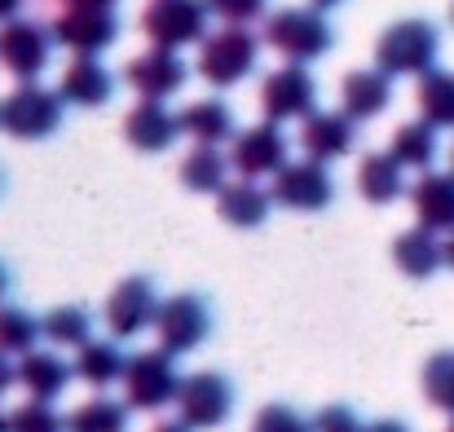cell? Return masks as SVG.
I'll return each mask as SVG.
<instances>
[{
    "mask_svg": "<svg viewBox=\"0 0 454 432\" xmlns=\"http://www.w3.org/2000/svg\"><path fill=\"white\" fill-rule=\"evenodd\" d=\"M442 58V31L428 18H402L375 40V67L388 75H428Z\"/></svg>",
    "mask_w": 454,
    "mask_h": 432,
    "instance_id": "obj_1",
    "label": "cell"
},
{
    "mask_svg": "<svg viewBox=\"0 0 454 432\" xmlns=\"http://www.w3.org/2000/svg\"><path fill=\"white\" fill-rule=\"evenodd\" d=\"M261 62V35L230 22L221 31H212L199 49V75L212 84V89H234L243 84Z\"/></svg>",
    "mask_w": 454,
    "mask_h": 432,
    "instance_id": "obj_2",
    "label": "cell"
},
{
    "mask_svg": "<svg viewBox=\"0 0 454 432\" xmlns=\"http://www.w3.org/2000/svg\"><path fill=\"white\" fill-rule=\"evenodd\" d=\"M62 111H67L62 93H53L35 80H22L9 98H0V133H9L18 142L53 137L62 129Z\"/></svg>",
    "mask_w": 454,
    "mask_h": 432,
    "instance_id": "obj_3",
    "label": "cell"
},
{
    "mask_svg": "<svg viewBox=\"0 0 454 432\" xmlns=\"http://www.w3.org/2000/svg\"><path fill=\"white\" fill-rule=\"evenodd\" d=\"M265 44L278 49L287 62H317L322 53H331L335 31L326 22V9L309 4V9H278L265 18Z\"/></svg>",
    "mask_w": 454,
    "mask_h": 432,
    "instance_id": "obj_4",
    "label": "cell"
},
{
    "mask_svg": "<svg viewBox=\"0 0 454 432\" xmlns=\"http://www.w3.org/2000/svg\"><path fill=\"white\" fill-rule=\"evenodd\" d=\"M207 18H212L207 0H151L142 9V31L151 44L185 49L207 40Z\"/></svg>",
    "mask_w": 454,
    "mask_h": 432,
    "instance_id": "obj_5",
    "label": "cell"
},
{
    "mask_svg": "<svg viewBox=\"0 0 454 432\" xmlns=\"http://www.w3.org/2000/svg\"><path fill=\"white\" fill-rule=\"evenodd\" d=\"M176 415L194 432L221 428L234 415V384L221 371H194V375H185L181 380V393H176Z\"/></svg>",
    "mask_w": 454,
    "mask_h": 432,
    "instance_id": "obj_6",
    "label": "cell"
},
{
    "mask_svg": "<svg viewBox=\"0 0 454 432\" xmlns=\"http://www.w3.org/2000/svg\"><path fill=\"white\" fill-rule=\"evenodd\" d=\"M176 353H168L163 344L146 349L137 357H129V371H124V393H129V406L137 411H159L168 402H176L181 393V375H176Z\"/></svg>",
    "mask_w": 454,
    "mask_h": 432,
    "instance_id": "obj_7",
    "label": "cell"
},
{
    "mask_svg": "<svg viewBox=\"0 0 454 432\" xmlns=\"http://www.w3.org/2000/svg\"><path fill=\"white\" fill-rule=\"evenodd\" d=\"M154 331H159V344L168 353H194L207 340V331H212V309H207V300L199 291H176V295H168L159 304Z\"/></svg>",
    "mask_w": 454,
    "mask_h": 432,
    "instance_id": "obj_8",
    "label": "cell"
},
{
    "mask_svg": "<svg viewBox=\"0 0 454 432\" xmlns=\"http://www.w3.org/2000/svg\"><path fill=\"white\" fill-rule=\"evenodd\" d=\"M53 27L27 22V18H9L0 22V67L18 80H40L49 58H53Z\"/></svg>",
    "mask_w": 454,
    "mask_h": 432,
    "instance_id": "obj_9",
    "label": "cell"
},
{
    "mask_svg": "<svg viewBox=\"0 0 454 432\" xmlns=\"http://www.w3.org/2000/svg\"><path fill=\"white\" fill-rule=\"evenodd\" d=\"M261 106L265 120L274 124H292V120H309L317 111V80L309 75L304 62H287L274 75H265L261 84Z\"/></svg>",
    "mask_w": 454,
    "mask_h": 432,
    "instance_id": "obj_10",
    "label": "cell"
},
{
    "mask_svg": "<svg viewBox=\"0 0 454 432\" xmlns=\"http://www.w3.org/2000/svg\"><path fill=\"white\" fill-rule=\"evenodd\" d=\"M274 203L278 208H292V212H322L335 203V181L326 172L322 159H301V163H283L274 172V185H270Z\"/></svg>",
    "mask_w": 454,
    "mask_h": 432,
    "instance_id": "obj_11",
    "label": "cell"
},
{
    "mask_svg": "<svg viewBox=\"0 0 454 432\" xmlns=\"http://www.w3.org/2000/svg\"><path fill=\"white\" fill-rule=\"evenodd\" d=\"M159 291H154V279L146 274H133V279H124L120 287L111 291V300H106V326H111V335H120V340H133V335H142L146 326L159 322Z\"/></svg>",
    "mask_w": 454,
    "mask_h": 432,
    "instance_id": "obj_12",
    "label": "cell"
},
{
    "mask_svg": "<svg viewBox=\"0 0 454 432\" xmlns=\"http://www.w3.org/2000/svg\"><path fill=\"white\" fill-rule=\"evenodd\" d=\"M53 40L71 53H102L120 40V18L115 9H62L53 22Z\"/></svg>",
    "mask_w": 454,
    "mask_h": 432,
    "instance_id": "obj_13",
    "label": "cell"
},
{
    "mask_svg": "<svg viewBox=\"0 0 454 432\" xmlns=\"http://www.w3.org/2000/svg\"><path fill=\"white\" fill-rule=\"evenodd\" d=\"M230 163H234L239 177H252V181L256 177H274L287 163V137H283V129L274 120H265V124L239 133L234 150H230Z\"/></svg>",
    "mask_w": 454,
    "mask_h": 432,
    "instance_id": "obj_14",
    "label": "cell"
},
{
    "mask_svg": "<svg viewBox=\"0 0 454 432\" xmlns=\"http://www.w3.org/2000/svg\"><path fill=\"white\" fill-rule=\"evenodd\" d=\"M185 80H190L185 58L176 49H163V44H154L151 53H142V58L129 62V84L142 98H154V102H168L172 93H181Z\"/></svg>",
    "mask_w": 454,
    "mask_h": 432,
    "instance_id": "obj_15",
    "label": "cell"
},
{
    "mask_svg": "<svg viewBox=\"0 0 454 432\" xmlns=\"http://www.w3.org/2000/svg\"><path fill=\"white\" fill-rule=\"evenodd\" d=\"M301 145L309 159H322V163H331V159H344L353 142H357V120L348 115V111H313L309 120H301Z\"/></svg>",
    "mask_w": 454,
    "mask_h": 432,
    "instance_id": "obj_16",
    "label": "cell"
},
{
    "mask_svg": "<svg viewBox=\"0 0 454 432\" xmlns=\"http://www.w3.org/2000/svg\"><path fill=\"white\" fill-rule=\"evenodd\" d=\"M176 137H181V120H176L163 102H154V98H142V102L124 115V142L133 145V150H142V154H159V150H168Z\"/></svg>",
    "mask_w": 454,
    "mask_h": 432,
    "instance_id": "obj_17",
    "label": "cell"
},
{
    "mask_svg": "<svg viewBox=\"0 0 454 432\" xmlns=\"http://www.w3.org/2000/svg\"><path fill=\"white\" fill-rule=\"evenodd\" d=\"M340 102H344V111L357 124H366V120H375V115L388 111V102H393V75L380 71V67L348 71L344 84H340Z\"/></svg>",
    "mask_w": 454,
    "mask_h": 432,
    "instance_id": "obj_18",
    "label": "cell"
},
{
    "mask_svg": "<svg viewBox=\"0 0 454 432\" xmlns=\"http://www.w3.org/2000/svg\"><path fill=\"white\" fill-rule=\"evenodd\" d=\"M58 93L67 98V106H106L111 93H115V75L93 58V53H75V62L62 71V84Z\"/></svg>",
    "mask_w": 454,
    "mask_h": 432,
    "instance_id": "obj_19",
    "label": "cell"
},
{
    "mask_svg": "<svg viewBox=\"0 0 454 432\" xmlns=\"http://www.w3.org/2000/svg\"><path fill=\"white\" fill-rule=\"evenodd\" d=\"M216 212H221V221L234 225V230H256V225L270 221V212H274V194L261 190L252 177H239V181H225V185H221Z\"/></svg>",
    "mask_w": 454,
    "mask_h": 432,
    "instance_id": "obj_20",
    "label": "cell"
},
{
    "mask_svg": "<svg viewBox=\"0 0 454 432\" xmlns=\"http://www.w3.org/2000/svg\"><path fill=\"white\" fill-rule=\"evenodd\" d=\"M393 265H397L406 279L424 283V279H433V274L446 265V243H442L437 230H428V225L402 230V234L393 239Z\"/></svg>",
    "mask_w": 454,
    "mask_h": 432,
    "instance_id": "obj_21",
    "label": "cell"
},
{
    "mask_svg": "<svg viewBox=\"0 0 454 432\" xmlns=\"http://www.w3.org/2000/svg\"><path fill=\"white\" fill-rule=\"evenodd\" d=\"M411 208L419 216V225L450 234L454 230V172H424L411 185Z\"/></svg>",
    "mask_w": 454,
    "mask_h": 432,
    "instance_id": "obj_22",
    "label": "cell"
},
{
    "mask_svg": "<svg viewBox=\"0 0 454 432\" xmlns=\"http://www.w3.org/2000/svg\"><path fill=\"white\" fill-rule=\"evenodd\" d=\"M71 375H75V366H67L58 353H44V349H31V353H22V362H18V384H22L31 397H44V402L62 397V389L71 384Z\"/></svg>",
    "mask_w": 454,
    "mask_h": 432,
    "instance_id": "obj_23",
    "label": "cell"
},
{
    "mask_svg": "<svg viewBox=\"0 0 454 432\" xmlns=\"http://www.w3.org/2000/svg\"><path fill=\"white\" fill-rule=\"evenodd\" d=\"M181 133L194 137L199 145H221V142H234V111L221 102V98H203V102H190L181 115Z\"/></svg>",
    "mask_w": 454,
    "mask_h": 432,
    "instance_id": "obj_24",
    "label": "cell"
},
{
    "mask_svg": "<svg viewBox=\"0 0 454 432\" xmlns=\"http://www.w3.org/2000/svg\"><path fill=\"white\" fill-rule=\"evenodd\" d=\"M402 190H406V177H402V163L393 159V150L388 154H362V163H357V194L366 203L384 208V203L402 199Z\"/></svg>",
    "mask_w": 454,
    "mask_h": 432,
    "instance_id": "obj_25",
    "label": "cell"
},
{
    "mask_svg": "<svg viewBox=\"0 0 454 432\" xmlns=\"http://www.w3.org/2000/svg\"><path fill=\"white\" fill-rule=\"evenodd\" d=\"M124 371H129V357L111 340H89L75 353V375L84 384H93V389H111L115 380H124Z\"/></svg>",
    "mask_w": 454,
    "mask_h": 432,
    "instance_id": "obj_26",
    "label": "cell"
},
{
    "mask_svg": "<svg viewBox=\"0 0 454 432\" xmlns=\"http://www.w3.org/2000/svg\"><path fill=\"white\" fill-rule=\"evenodd\" d=\"M230 154H221V145H194L181 163V185L194 194H221V185L230 181Z\"/></svg>",
    "mask_w": 454,
    "mask_h": 432,
    "instance_id": "obj_27",
    "label": "cell"
},
{
    "mask_svg": "<svg viewBox=\"0 0 454 432\" xmlns=\"http://www.w3.org/2000/svg\"><path fill=\"white\" fill-rule=\"evenodd\" d=\"M393 159L402 163V168H415V172H428L433 163H437V129L419 115V120H411V124H402L397 133H393Z\"/></svg>",
    "mask_w": 454,
    "mask_h": 432,
    "instance_id": "obj_28",
    "label": "cell"
},
{
    "mask_svg": "<svg viewBox=\"0 0 454 432\" xmlns=\"http://www.w3.org/2000/svg\"><path fill=\"white\" fill-rule=\"evenodd\" d=\"M419 115L433 124V129H454V71H428L419 75Z\"/></svg>",
    "mask_w": 454,
    "mask_h": 432,
    "instance_id": "obj_29",
    "label": "cell"
},
{
    "mask_svg": "<svg viewBox=\"0 0 454 432\" xmlns=\"http://www.w3.org/2000/svg\"><path fill=\"white\" fill-rule=\"evenodd\" d=\"M40 326H44V340H49V344H62V349H80V344L93 340V318H89L80 304H58V309H49V313L40 318Z\"/></svg>",
    "mask_w": 454,
    "mask_h": 432,
    "instance_id": "obj_30",
    "label": "cell"
},
{
    "mask_svg": "<svg viewBox=\"0 0 454 432\" xmlns=\"http://www.w3.org/2000/svg\"><path fill=\"white\" fill-rule=\"evenodd\" d=\"M67 432H129V402L93 397L67 420Z\"/></svg>",
    "mask_w": 454,
    "mask_h": 432,
    "instance_id": "obj_31",
    "label": "cell"
},
{
    "mask_svg": "<svg viewBox=\"0 0 454 432\" xmlns=\"http://www.w3.org/2000/svg\"><path fill=\"white\" fill-rule=\"evenodd\" d=\"M35 340H44L40 318L18 309V304H0V349L4 353H31Z\"/></svg>",
    "mask_w": 454,
    "mask_h": 432,
    "instance_id": "obj_32",
    "label": "cell"
},
{
    "mask_svg": "<svg viewBox=\"0 0 454 432\" xmlns=\"http://www.w3.org/2000/svg\"><path fill=\"white\" fill-rule=\"evenodd\" d=\"M424 397L454 420V349L433 353V357L424 362Z\"/></svg>",
    "mask_w": 454,
    "mask_h": 432,
    "instance_id": "obj_33",
    "label": "cell"
},
{
    "mask_svg": "<svg viewBox=\"0 0 454 432\" xmlns=\"http://www.w3.org/2000/svg\"><path fill=\"white\" fill-rule=\"evenodd\" d=\"M9 432H67V420L44 397H31L9 415Z\"/></svg>",
    "mask_w": 454,
    "mask_h": 432,
    "instance_id": "obj_34",
    "label": "cell"
},
{
    "mask_svg": "<svg viewBox=\"0 0 454 432\" xmlns=\"http://www.w3.org/2000/svg\"><path fill=\"white\" fill-rule=\"evenodd\" d=\"M252 432H313L309 420H301L292 406H283V402H274V406H265V411H256V420H252Z\"/></svg>",
    "mask_w": 454,
    "mask_h": 432,
    "instance_id": "obj_35",
    "label": "cell"
},
{
    "mask_svg": "<svg viewBox=\"0 0 454 432\" xmlns=\"http://www.w3.org/2000/svg\"><path fill=\"white\" fill-rule=\"evenodd\" d=\"M207 9H212L221 22H239V27H247V22H256V18L270 9V0H207Z\"/></svg>",
    "mask_w": 454,
    "mask_h": 432,
    "instance_id": "obj_36",
    "label": "cell"
},
{
    "mask_svg": "<svg viewBox=\"0 0 454 432\" xmlns=\"http://www.w3.org/2000/svg\"><path fill=\"white\" fill-rule=\"evenodd\" d=\"M313 432H366L353 406H322L313 415Z\"/></svg>",
    "mask_w": 454,
    "mask_h": 432,
    "instance_id": "obj_37",
    "label": "cell"
},
{
    "mask_svg": "<svg viewBox=\"0 0 454 432\" xmlns=\"http://www.w3.org/2000/svg\"><path fill=\"white\" fill-rule=\"evenodd\" d=\"M9 357H13V353H4V349H0V393H9V389L18 384V366H13Z\"/></svg>",
    "mask_w": 454,
    "mask_h": 432,
    "instance_id": "obj_38",
    "label": "cell"
},
{
    "mask_svg": "<svg viewBox=\"0 0 454 432\" xmlns=\"http://www.w3.org/2000/svg\"><path fill=\"white\" fill-rule=\"evenodd\" d=\"M366 432H411L406 420H375V424H366Z\"/></svg>",
    "mask_w": 454,
    "mask_h": 432,
    "instance_id": "obj_39",
    "label": "cell"
},
{
    "mask_svg": "<svg viewBox=\"0 0 454 432\" xmlns=\"http://www.w3.org/2000/svg\"><path fill=\"white\" fill-rule=\"evenodd\" d=\"M120 0H62V9H115Z\"/></svg>",
    "mask_w": 454,
    "mask_h": 432,
    "instance_id": "obj_40",
    "label": "cell"
},
{
    "mask_svg": "<svg viewBox=\"0 0 454 432\" xmlns=\"http://www.w3.org/2000/svg\"><path fill=\"white\" fill-rule=\"evenodd\" d=\"M154 432H194V428H190V424H185V420L176 415V420H168V424H159V428H154Z\"/></svg>",
    "mask_w": 454,
    "mask_h": 432,
    "instance_id": "obj_41",
    "label": "cell"
},
{
    "mask_svg": "<svg viewBox=\"0 0 454 432\" xmlns=\"http://www.w3.org/2000/svg\"><path fill=\"white\" fill-rule=\"evenodd\" d=\"M18 9H22V0H0V22H9Z\"/></svg>",
    "mask_w": 454,
    "mask_h": 432,
    "instance_id": "obj_42",
    "label": "cell"
},
{
    "mask_svg": "<svg viewBox=\"0 0 454 432\" xmlns=\"http://www.w3.org/2000/svg\"><path fill=\"white\" fill-rule=\"evenodd\" d=\"M4 295H9V265L0 261V300H4Z\"/></svg>",
    "mask_w": 454,
    "mask_h": 432,
    "instance_id": "obj_43",
    "label": "cell"
},
{
    "mask_svg": "<svg viewBox=\"0 0 454 432\" xmlns=\"http://www.w3.org/2000/svg\"><path fill=\"white\" fill-rule=\"evenodd\" d=\"M446 265L454 270V230H450V239H446Z\"/></svg>",
    "mask_w": 454,
    "mask_h": 432,
    "instance_id": "obj_44",
    "label": "cell"
},
{
    "mask_svg": "<svg viewBox=\"0 0 454 432\" xmlns=\"http://www.w3.org/2000/svg\"><path fill=\"white\" fill-rule=\"evenodd\" d=\"M317 9H335V4H344V0H313Z\"/></svg>",
    "mask_w": 454,
    "mask_h": 432,
    "instance_id": "obj_45",
    "label": "cell"
},
{
    "mask_svg": "<svg viewBox=\"0 0 454 432\" xmlns=\"http://www.w3.org/2000/svg\"><path fill=\"white\" fill-rule=\"evenodd\" d=\"M0 432H9V415H0Z\"/></svg>",
    "mask_w": 454,
    "mask_h": 432,
    "instance_id": "obj_46",
    "label": "cell"
},
{
    "mask_svg": "<svg viewBox=\"0 0 454 432\" xmlns=\"http://www.w3.org/2000/svg\"><path fill=\"white\" fill-rule=\"evenodd\" d=\"M450 172H454V150H450Z\"/></svg>",
    "mask_w": 454,
    "mask_h": 432,
    "instance_id": "obj_47",
    "label": "cell"
},
{
    "mask_svg": "<svg viewBox=\"0 0 454 432\" xmlns=\"http://www.w3.org/2000/svg\"><path fill=\"white\" fill-rule=\"evenodd\" d=\"M450 22H454V4H450Z\"/></svg>",
    "mask_w": 454,
    "mask_h": 432,
    "instance_id": "obj_48",
    "label": "cell"
},
{
    "mask_svg": "<svg viewBox=\"0 0 454 432\" xmlns=\"http://www.w3.org/2000/svg\"><path fill=\"white\" fill-rule=\"evenodd\" d=\"M446 432H454V420H450V428H446Z\"/></svg>",
    "mask_w": 454,
    "mask_h": 432,
    "instance_id": "obj_49",
    "label": "cell"
}]
</instances>
